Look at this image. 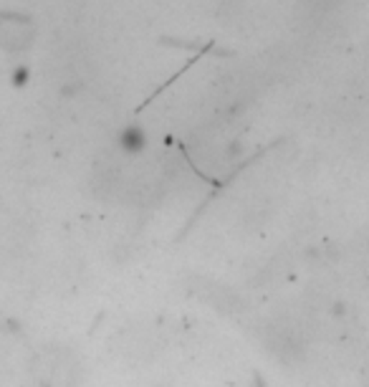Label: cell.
<instances>
[{"mask_svg":"<svg viewBox=\"0 0 369 387\" xmlns=\"http://www.w3.org/2000/svg\"><path fill=\"white\" fill-rule=\"evenodd\" d=\"M119 144H121V150H124V152H129V155H137V152L144 150L147 137H144V132L139 127H127L124 132H121Z\"/></svg>","mask_w":369,"mask_h":387,"instance_id":"cell-1","label":"cell"}]
</instances>
